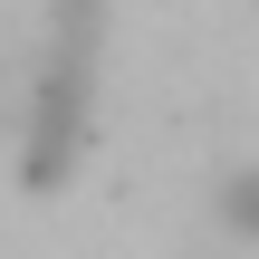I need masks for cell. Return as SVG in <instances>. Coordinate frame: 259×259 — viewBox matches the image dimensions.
<instances>
[{
	"label": "cell",
	"instance_id": "cell-1",
	"mask_svg": "<svg viewBox=\"0 0 259 259\" xmlns=\"http://www.w3.org/2000/svg\"><path fill=\"white\" fill-rule=\"evenodd\" d=\"M96 38H106V0H58L48 48H38V87H29V173L58 183L77 135H87V96H96Z\"/></svg>",
	"mask_w": 259,
	"mask_h": 259
},
{
	"label": "cell",
	"instance_id": "cell-2",
	"mask_svg": "<svg viewBox=\"0 0 259 259\" xmlns=\"http://www.w3.org/2000/svg\"><path fill=\"white\" fill-rule=\"evenodd\" d=\"M221 231L231 240H259V173H231L221 183Z\"/></svg>",
	"mask_w": 259,
	"mask_h": 259
}]
</instances>
